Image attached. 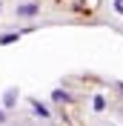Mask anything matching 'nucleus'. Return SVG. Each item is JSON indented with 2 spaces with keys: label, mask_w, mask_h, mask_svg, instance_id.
<instances>
[{
  "label": "nucleus",
  "mask_w": 123,
  "mask_h": 126,
  "mask_svg": "<svg viewBox=\"0 0 123 126\" xmlns=\"http://www.w3.org/2000/svg\"><path fill=\"white\" fill-rule=\"evenodd\" d=\"M23 32H9V34H0V46H6V43H15Z\"/></svg>",
  "instance_id": "obj_5"
},
{
  "label": "nucleus",
  "mask_w": 123,
  "mask_h": 126,
  "mask_svg": "<svg viewBox=\"0 0 123 126\" xmlns=\"http://www.w3.org/2000/svg\"><path fill=\"white\" fill-rule=\"evenodd\" d=\"M92 106H94V112H103V109H106V97H103V94H94Z\"/></svg>",
  "instance_id": "obj_6"
},
{
  "label": "nucleus",
  "mask_w": 123,
  "mask_h": 126,
  "mask_svg": "<svg viewBox=\"0 0 123 126\" xmlns=\"http://www.w3.org/2000/svg\"><path fill=\"white\" fill-rule=\"evenodd\" d=\"M0 9H3V3H0Z\"/></svg>",
  "instance_id": "obj_9"
},
{
  "label": "nucleus",
  "mask_w": 123,
  "mask_h": 126,
  "mask_svg": "<svg viewBox=\"0 0 123 126\" xmlns=\"http://www.w3.org/2000/svg\"><path fill=\"white\" fill-rule=\"evenodd\" d=\"M0 123H6V112L3 109H0Z\"/></svg>",
  "instance_id": "obj_8"
},
{
  "label": "nucleus",
  "mask_w": 123,
  "mask_h": 126,
  "mask_svg": "<svg viewBox=\"0 0 123 126\" xmlns=\"http://www.w3.org/2000/svg\"><path fill=\"white\" fill-rule=\"evenodd\" d=\"M29 106L34 109V115H37V118H52V112H49V106H46V103H40V100H34V97H31V100H29Z\"/></svg>",
  "instance_id": "obj_2"
},
{
  "label": "nucleus",
  "mask_w": 123,
  "mask_h": 126,
  "mask_svg": "<svg viewBox=\"0 0 123 126\" xmlns=\"http://www.w3.org/2000/svg\"><path fill=\"white\" fill-rule=\"evenodd\" d=\"M112 9H115L117 15H123V0H112Z\"/></svg>",
  "instance_id": "obj_7"
},
{
  "label": "nucleus",
  "mask_w": 123,
  "mask_h": 126,
  "mask_svg": "<svg viewBox=\"0 0 123 126\" xmlns=\"http://www.w3.org/2000/svg\"><path fill=\"white\" fill-rule=\"evenodd\" d=\"M52 100H54V103H66V100H72V97H69V92H63V89H54V92H52Z\"/></svg>",
  "instance_id": "obj_4"
},
{
  "label": "nucleus",
  "mask_w": 123,
  "mask_h": 126,
  "mask_svg": "<svg viewBox=\"0 0 123 126\" xmlns=\"http://www.w3.org/2000/svg\"><path fill=\"white\" fill-rule=\"evenodd\" d=\"M40 15V3H23V6H17V17H34Z\"/></svg>",
  "instance_id": "obj_1"
},
{
  "label": "nucleus",
  "mask_w": 123,
  "mask_h": 126,
  "mask_svg": "<svg viewBox=\"0 0 123 126\" xmlns=\"http://www.w3.org/2000/svg\"><path fill=\"white\" fill-rule=\"evenodd\" d=\"M15 103H17V89H9L6 97H3V106H6V109H12Z\"/></svg>",
  "instance_id": "obj_3"
}]
</instances>
